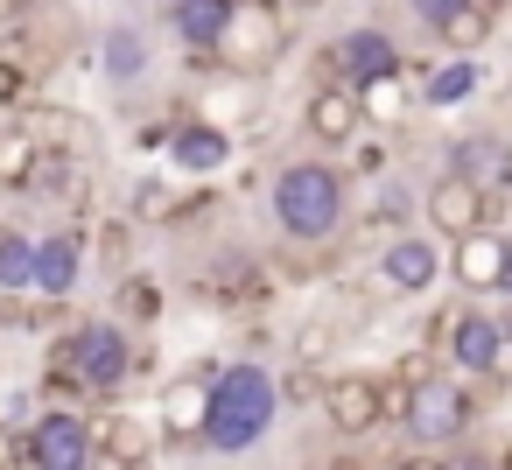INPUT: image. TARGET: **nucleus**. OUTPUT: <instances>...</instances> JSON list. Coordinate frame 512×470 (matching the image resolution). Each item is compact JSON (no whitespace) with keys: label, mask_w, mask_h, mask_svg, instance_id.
I'll use <instances>...</instances> for the list:
<instances>
[{"label":"nucleus","mask_w":512,"mask_h":470,"mask_svg":"<svg viewBox=\"0 0 512 470\" xmlns=\"http://www.w3.org/2000/svg\"><path fill=\"white\" fill-rule=\"evenodd\" d=\"M407 428H414V442H421V449H435V442H456V435L470 428V393H463V386H449V379H428V386L414 393V414H407Z\"/></svg>","instance_id":"nucleus-10"},{"label":"nucleus","mask_w":512,"mask_h":470,"mask_svg":"<svg viewBox=\"0 0 512 470\" xmlns=\"http://www.w3.org/2000/svg\"><path fill=\"white\" fill-rule=\"evenodd\" d=\"M302 120H309L316 141L344 148V141H358V127H365V92H358V85H316Z\"/></svg>","instance_id":"nucleus-11"},{"label":"nucleus","mask_w":512,"mask_h":470,"mask_svg":"<svg viewBox=\"0 0 512 470\" xmlns=\"http://www.w3.org/2000/svg\"><path fill=\"white\" fill-rule=\"evenodd\" d=\"M78 267H85V239H78V232L36 239V288H43L50 302H64V295L78 288Z\"/></svg>","instance_id":"nucleus-16"},{"label":"nucleus","mask_w":512,"mask_h":470,"mask_svg":"<svg viewBox=\"0 0 512 470\" xmlns=\"http://www.w3.org/2000/svg\"><path fill=\"white\" fill-rule=\"evenodd\" d=\"M99 64H106V78L113 85H134V78H148V36L141 29H106V43H99Z\"/></svg>","instance_id":"nucleus-20"},{"label":"nucleus","mask_w":512,"mask_h":470,"mask_svg":"<svg viewBox=\"0 0 512 470\" xmlns=\"http://www.w3.org/2000/svg\"><path fill=\"white\" fill-rule=\"evenodd\" d=\"M232 8H239V0H232Z\"/></svg>","instance_id":"nucleus-40"},{"label":"nucleus","mask_w":512,"mask_h":470,"mask_svg":"<svg viewBox=\"0 0 512 470\" xmlns=\"http://www.w3.org/2000/svg\"><path fill=\"white\" fill-rule=\"evenodd\" d=\"M498 386H512V323H505V344H498V365H491Z\"/></svg>","instance_id":"nucleus-33"},{"label":"nucleus","mask_w":512,"mask_h":470,"mask_svg":"<svg viewBox=\"0 0 512 470\" xmlns=\"http://www.w3.org/2000/svg\"><path fill=\"white\" fill-rule=\"evenodd\" d=\"M505 323H512V316H505Z\"/></svg>","instance_id":"nucleus-41"},{"label":"nucleus","mask_w":512,"mask_h":470,"mask_svg":"<svg viewBox=\"0 0 512 470\" xmlns=\"http://www.w3.org/2000/svg\"><path fill=\"white\" fill-rule=\"evenodd\" d=\"M169 155H176V169H190V176H218V169L232 162V134L211 127V120H190V127L169 134Z\"/></svg>","instance_id":"nucleus-15"},{"label":"nucleus","mask_w":512,"mask_h":470,"mask_svg":"<svg viewBox=\"0 0 512 470\" xmlns=\"http://www.w3.org/2000/svg\"><path fill=\"white\" fill-rule=\"evenodd\" d=\"M22 470H36V463H22Z\"/></svg>","instance_id":"nucleus-39"},{"label":"nucleus","mask_w":512,"mask_h":470,"mask_svg":"<svg viewBox=\"0 0 512 470\" xmlns=\"http://www.w3.org/2000/svg\"><path fill=\"white\" fill-rule=\"evenodd\" d=\"M120 316H127V323H155V316H162V281L127 274V281H120Z\"/></svg>","instance_id":"nucleus-24"},{"label":"nucleus","mask_w":512,"mask_h":470,"mask_svg":"<svg viewBox=\"0 0 512 470\" xmlns=\"http://www.w3.org/2000/svg\"><path fill=\"white\" fill-rule=\"evenodd\" d=\"M463 8H470V0H414V15H421V22H428L435 36H442V29H449V22H456Z\"/></svg>","instance_id":"nucleus-25"},{"label":"nucleus","mask_w":512,"mask_h":470,"mask_svg":"<svg viewBox=\"0 0 512 470\" xmlns=\"http://www.w3.org/2000/svg\"><path fill=\"white\" fill-rule=\"evenodd\" d=\"M22 15V0H0V22H15Z\"/></svg>","instance_id":"nucleus-35"},{"label":"nucleus","mask_w":512,"mask_h":470,"mask_svg":"<svg viewBox=\"0 0 512 470\" xmlns=\"http://www.w3.org/2000/svg\"><path fill=\"white\" fill-rule=\"evenodd\" d=\"M421 211H428V225H435V232L456 246V239L484 232V211H491V197H484V190H470L463 176H449V169H442V183H428Z\"/></svg>","instance_id":"nucleus-8"},{"label":"nucleus","mask_w":512,"mask_h":470,"mask_svg":"<svg viewBox=\"0 0 512 470\" xmlns=\"http://www.w3.org/2000/svg\"><path fill=\"white\" fill-rule=\"evenodd\" d=\"M491 22H498V15H484V8H477V0H470V8H463V15H456V22L442 29V43H449V57H477V50L491 43Z\"/></svg>","instance_id":"nucleus-23"},{"label":"nucleus","mask_w":512,"mask_h":470,"mask_svg":"<svg viewBox=\"0 0 512 470\" xmlns=\"http://www.w3.org/2000/svg\"><path fill=\"white\" fill-rule=\"evenodd\" d=\"M43 141L29 134V127H15V134H0V190H36V176H43Z\"/></svg>","instance_id":"nucleus-19"},{"label":"nucleus","mask_w":512,"mask_h":470,"mask_svg":"<svg viewBox=\"0 0 512 470\" xmlns=\"http://www.w3.org/2000/svg\"><path fill=\"white\" fill-rule=\"evenodd\" d=\"M330 64H337V85H358V92L400 78V50H393L386 29H344V36L330 43Z\"/></svg>","instance_id":"nucleus-4"},{"label":"nucleus","mask_w":512,"mask_h":470,"mask_svg":"<svg viewBox=\"0 0 512 470\" xmlns=\"http://www.w3.org/2000/svg\"><path fill=\"white\" fill-rule=\"evenodd\" d=\"M22 463H29V442H22L8 421H0V470H22Z\"/></svg>","instance_id":"nucleus-30"},{"label":"nucleus","mask_w":512,"mask_h":470,"mask_svg":"<svg viewBox=\"0 0 512 470\" xmlns=\"http://www.w3.org/2000/svg\"><path fill=\"white\" fill-rule=\"evenodd\" d=\"M379 274H386V288L421 295V288L442 274V253H435V239H421V232H393L386 253H379Z\"/></svg>","instance_id":"nucleus-12"},{"label":"nucleus","mask_w":512,"mask_h":470,"mask_svg":"<svg viewBox=\"0 0 512 470\" xmlns=\"http://www.w3.org/2000/svg\"><path fill=\"white\" fill-rule=\"evenodd\" d=\"M484 85V71H477V57H442L428 78H421V99L428 106H463L470 92Z\"/></svg>","instance_id":"nucleus-21"},{"label":"nucleus","mask_w":512,"mask_h":470,"mask_svg":"<svg viewBox=\"0 0 512 470\" xmlns=\"http://www.w3.org/2000/svg\"><path fill=\"white\" fill-rule=\"evenodd\" d=\"M22 92H29V71H22V64H8V57H0V106H15Z\"/></svg>","instance_id":"nucleus-29"},{"label":"nucleus","mask_w":512,"mask_h":470,"mask_svg":"<svg viewBox=\"0 0 512 470\" xmlns=\"http://www.w3.org/2000/svg\"><path fill=\"white\" fill-rule=\"evenodd\" d=\"M274 225L288 239H330L344 225V176L330 162H288L274 176Z\"/></svg>","instance_id":"nucleus-2"},{"label":"nucleus","mask_w":512,"mask_h":470,"mask_svg":"<svg viewBox=\"0 0 512 470\" xmlns=\"http://www.w3.org/2000/svg\"><path fill=\"white\" fill-rule=\"evenodd\" d=\"M232 15H239L232 0H169V22L190 50H218L232 36Z\"/></svg>","instance_id":"nucleus-18"},{"label":"nucleus","mask_w":512,"mask_h":470,"mask_svg":"<svg viewBox=\"0 0 512 470\" xmlns=\"http://www.w3.org/2000/svg\"><path fill=\"white\" fill-rule=\"evenodd\" d=\"M400 218H407V197L386 183V190H379V204H372V225H400Z\"/></svg>","instance_id":"nucleus-28"},{"label":"nucleus","mask_w":512,"mask_h":470,"mask_svg":"<svg viewBox=\"0 0 512 470\" xmlns=\"http://www.w3.org/2000/svg\"><path fill=\"white\" fill-rule=\"evenodd\" d=\"M498 470H512V442H505V449H498Z\"/></svg>","instance_id":"nucleus-37"},{"label":"nucleus","mask_w":512,"mask_h":470,"mask_svg":"<svg viewBox=\"0 0 512 470\" xmlns=\"http://www.w3.org/2000/svg\"><path fill=\"white\" fill-rule=\"evenodd\" d=\"M498 344H505V323H498V316H484V309H463V316L449 323V358H456L463 372H484V379H491Z\"/></svg>","instance_id":"nucleus-14"},{"label":"nucleus","mask_w":512,"mask_h":470,"mask_svg":"<svg viewBox=\"0 0 512 470\" xmlns=\"http://www.w3.org/2000/svg\"><path fill=\"white\" fill-rule=\"evenodd\" d=\"M78 372H85V386H120L127 372H134V337L106 316V323H78Z\"/></svg>","instance_id":"nucleus-9"},{"label":"nucleus","mask_w":512,"mask_h":470,"mask_svg":"<svg viewBox=\"0 0 512 470\" xmlns=\"http://www.w3.org/2000/svg\"><path fill=\"white\" fill-rule=\"evenodd\" d=\"M323 414H330V428L337 435H372L379 421H386V379H372V372H337L330 379V393H323Z\"/></svg>","instance_id":"nucleus-5"},{"label":"nucleus","mask_w":512,"mask_h":470,"mask_svg":"<svg viewBox=\"0 0 512 470\" xmlns=\"http://www.w3.org/2000/svg\"><path fill=\"white\" fill-rule=\"evenodd\" d=\"M505 253H512L505 232H470V239L449 246V267H456V281H463L470 295H491V288L505 281Z\"/></svg>","instance_id":"nucleus-13"},{"label":"nucleus","mask_w":512,"mask_h":470,"mask_svg":"<svg viewBox=\"0 0 512 470\" xmlns=\"http://www.w3.org/2000/svg\"><path fill=\"white\" fill-rule=\"evenodd\" d=\"M148 456H155V428L141 414H113L99 428V470H148Z\"/></svg>","instance_id":"nucleus-17"},{"label":"nucleus","mask_w":512,"mask_h":470,"mask_svg":"<svg viewBox=\"0 0 512 470\" xmlns=\"http://www.w3.org/2000/svg\"><path fill=\"white\" fill-rule=\"evenodd\" d=\"M477 8H484V15H498V8H505V0H477Z\"/></svg>","instance_id":"nucleus-38"},{"label":"nucleus","mask_w":512,"mask_h":470,"mask_svg":"<svg viewBox=\"0 0 512 470\" xmlns=\"http://www.w3.org/2000/svg\"><path fill=\"white\" fill-rule=\"evenodd\" d=\"M323 351H330V323H309V330L295 337V358H302V365H323Z\"/></svg>","instance_id":"nucleus-27"},{"label":"nucleus","mask_w":512,"mask_h":470,"mask_svg":"<svg viewBox=\"0 0 512 470\" xmlns=\"http://www.w3.org/2000/svg\"><path fill=\"white\" fill-rule=\"evenodd\" d=\"M29 463L36 470H99V435L71 407H50L29 435Z\"/></svg>","instance_id":"nucleus-3"},{"label":"nucleus","mask_w":512,"mask_h":470,"mask_svg":"<svg viewBox=\"0 0 512 470\" xmlns=\"http://www.w3.org/2000/svg\"><path fill=\"white\" fill-rule=\"evenodd\" d=\"M0 288L8 295L36 288V239H22L15 225H0Z\"/></svg>","instance_id":"nucleus-22"},{"label":"nucleus","mask_w":512,"mask_h":470,"mask_svg":"<svg viewBox=\"0 0 512 470\" xmlns=\"http://www.w3.org/2000/svg\"><path fill=\"white\" fill-rule=\"evenodd\" d=\"M449 470H498V456H477V449H456Z\"/></svg>","instance_id":"nucleus-34"},{"label":"nucleus","mask_w":512,"mask_h":470,"mask_svg":"<svg viewBox=\"0 0 512 470\" xmlns=\"http://www.w3.org/2000/svg\"><path fill=\"white\" fill-rule=\"evenodd\" d=\"M274 407H281V379L267 372V365H253V358H239V365H225L218 372V407H211V449L218 456H239V449H253L267 428H274Z\"/></svg>","instance_id":"nucleus-1"},{"label":"nucleus","mask_w":512,"mask_h":470,"mask_svg":"<svg viewBox=\"0 0 512 470\" xmlns=\"http://www.w3.org/2000/svg\"><path fill=\"white\" fill-rule=\"evenodd\" d=\"M393 470H449V456H435V449H407Z\"/></svg>","instance_id":"nucleus-31"},{"label":"nucleus","mask_w":512,"mask_h":470,"mask_svg":"<svg viewBox=\"0 0 512 470\" xmlns=\"http://www.w3.org/2000/svg\"><path fill=\"white\" fill-rule=\"evenodd\" d=\"M211 407H218V379L211 372H183L162 386V435L169 442H204L211 435Z\"/></svg>","instance_id":"nucleus-6"},{"label":"nucleus","mask_w":512,"mask_h":470,"mask_svg":"<svg viewBox=\"0 0 512 470\" xmlns=\"http://www.w3.org/2000/svg\"><path fill=\"white\" fill-rule=\"evenodd\" d=\"M99 253H106V260H127V225H106V232H99Z\"/></svg>","instance_id":"nucleus-32"},{"label":"nucleus","mask_w":512,"mask_h":470,"mask_svg":"<svg viewBox=\"0 0 512 470\" xmlns=\"http://www.w3.org/2000/svg\"><path fill=\"white\" fill-rule=\"evenodd\" d=\"M498 295H512V253H505V281H498Z\"/></svg>","instance_id":"nucleus-36"},{"label":"nucleus","mask_w":512,"mask_h":470,"mask_svg":"<svg viewBox=\"0 0 512 470\" xmlns=\"http://www.w3.org/2000/svg\"><path fill=\"white\" fill-rule=\"evenodd\" d=\"M134 211H141V218H176V197H169L162 183H141V197H134Z\"/></svg>","instance_id":"nucleus-26"},{"label":"nucleus","mask_w":512,"mask_h":470,"mask_svg":"<svg viewBox=\"0 0 512 470\" xmlns=\"http://www.w3.org/2000/svg\"><path fill=\"white\" fill-rule=\"evenodd\" d=\"M449 176H463L484 197H512V134H463L449 148Z\"/></svg>","instance_id":"nucleus-7"}]
</instances>
